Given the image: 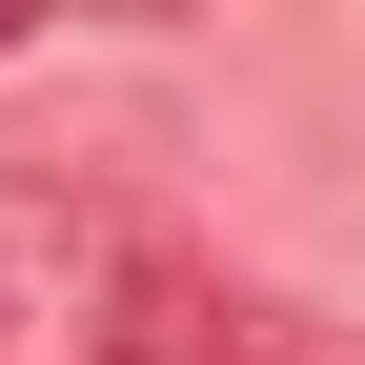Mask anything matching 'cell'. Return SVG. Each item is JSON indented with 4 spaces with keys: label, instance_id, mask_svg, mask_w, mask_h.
Listing matches in <instances>:
<instances>
[{
    "label": "cell",
    "instance_id": "cell-2",
    "mask_svg": "<svg viewBox=\"0 0 365 365\" xmlns=\"http://www.w3.org/2000/svg\"><path fill=\"white\" fill-rule=\"evenodd\" d=\"M264 365H365V345H325V325H284V345H264Z\"/></svg>",
    "mask_w": 365,
    "mask_h": 365
},
{
    "label": "cell",
    "instance_id": "cell-1",
    "mask_svg": "<svg viewBox=\"0 0 365 365\" xmlns=\"http://www.w3.org/2000/svg\"><path fill=\"white\" fill-rule=\"evenodd\" d=\"M163 223L81 163H0V365H122L163 325Z\"/></svg>",
    "mask_w": 365,
    "mask_h": 365
},
{
    "label": "cell",
    "instance_id": "cell-3",
    "mask_svg": "<svg viewBox=\"0 0 365 365\" xmlns=\"http://www.w3.org/2000/svg\"><path fill=\"white\" fill-rule=\"evenodd\" d=\"M41 21H61V0H0V41H41Z\"/></svg>",
    "mask_w": 365,
    "mask_h": 365
}]
</instances>
